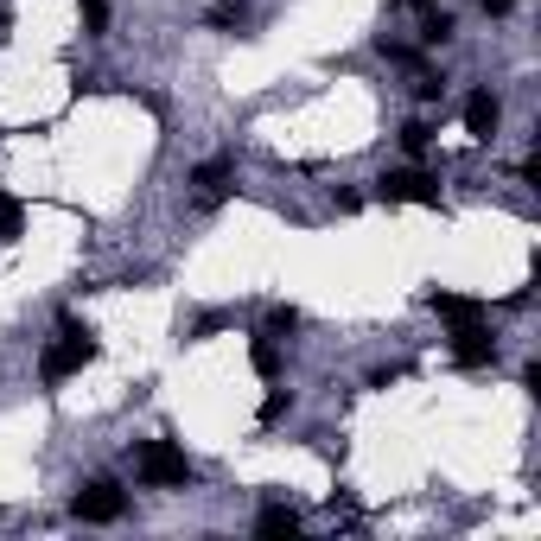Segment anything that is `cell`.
<instances>
[{
  "label": "cell",
  "instance_id": "cell-1",
  "mask_svg": "<svg viewBox=\"0 0 541 541\" xmlns=\"http://www.w3.org/2000/svg\"><path fill=\"white\" fill-rule=\"evenodd\" d=\"M96 351H102L96 331H90V325H77V319H64V331L45 344V357H39V376H45V382H71L83 363H96Z\"/></svg>",
  "mask_w": 541,
  "mask_h": 541
},
{
  "label": "cell",
  "instance_id": "cell-2",
  "mask_svg": "<svg viewBox=\"0 0 541 541\" xmlns=\"http://www.w3.org/2000/svg\"><path fill=\"white\" fill-rule=\"evenodd\" d=\"M134 471H141V484H153V491H185L191 484V459L172 440H147L141 459H134Z\"/></svg>",
  "mask_w": 541,
  "mask_h": 541
},
{
  "label": "cell",
  "instance_id": "cell-3",
  "mask_svg": "<svg viewBox=\"0 0 541 541\" xmlns=\"http://www.w3.org/2000/svg\"><path fill=\"white\" fill-rule=\"evenodd\" d=\"M376 191H382V204H427V211H440V185H433L421 166L382 172V179H376Z\"/></svg>",
  "mask_w": 541,
  "mask_h": 541
},
{
  "label": "cell",
  "instance_id": "cell-4",
  "mask_svg": "<svg viewBox=\"0 0 541 541\" xmlns=\"http://www.w3.org/2000/svg\"><path fill=\"white\" fill-rule=\"evenodd\" d=\"M121 510H128V497H121V484H83V491L71 497V516L77 522H121Z\"/></svg>",
  "mask_w": 541,
  "mask_h": 541
},
{
  "label": "cell",
  "instance_id": "cell-5",
  "mask_svg": "<svg viewBox=\"0 0 541 541\" xmlns=\"http://www.w3.org/2000/svg\"><path fill=\"white\" fill-rule=\"evenodd\" d=\"M452 357L465 363V370H484V363H497V338L484 331V319H471L452 331Z\"/></svg>",
  "mask_w": 541,
  "mask_h": 541
},
{
  "label": "cell",
  "instance_id": "cell-6",
  "mask_svg": "<svg viewBox=\"0 0 541 541\" xmlns=\"http://www.w3.org/2000/svg\"><path fill=\"white\" fill-rule=\"evenodd\" d=\"M497 121H503V102H497L491 90H471V96H465V134H471V141H491Z\"/></svg>",
  "mask_w": 541,
  "mask_h": 541
},
{
  "label": "cell",
  "instance_id": "cell-7",
  "mask_svg": "<svg viewBox=\"0 0 541 541\" xmlns=\"http://www.w3.org/2000/svg\"><path fill=\"white\" fill-rule=\"evenodd\" d=\"M427 306L440 312V319H452V325H471V319H484V312H491L484 300H471V293H446V287H433Z\"/></svg>",
  "mask_w": 541,
  "mask_h": 541
},
{
  "label": "cell",
  "instance_id": "cell-8",
  "mask_svg": "<svg viewBox=\"0 0 541 541\" xmlns=\"http://www.w3.org/2000/svg\"><path fill=\"white\" fill-rule=\"evenodd\" d=\"M230 160H204L198 166V179H191V185H198V204H223V191H230Z\"/></svg>",
  "mask_w": 541,
  "mask_h": 541
},
{
  "label": "cell",
  "instance_id": "cell-9",
  "mask_svg": "<svg viewBox=\"0 0 541 541\" xmlns=\"http://www.w3.org/2000/svg\"><path fill=\"white\" fill-rule=\"evenodd\" d=\"M255 529H261V535H268V541H281V535H300V516H293V510H287V503H268V510H261V516H255Z\"/></svg>",
  "mask_w": 541,
  "mask_h": 541
},
{
  "label": "cell",
  "instance_id": "cell-10",
  "mask_svg": "<svg viewBox=\"0 0 541 541\" xmlns=\"http://www.w3.org/2000/svg\"><path fill=\"white\" fill-rule=\"evenodd\" d=\"M249 363H255V376H274V370H281V338L261 331V338L249 344Z\"/></svg>",
  "mask_w": 541,
  "mask_h": 541
},
{
  "label": "cell",
  "instance_id": "cell-11",
  "mask_svg": "<svg viewBox=\"0 0 541 541\" xmlns=\"http://www.w3.org/2000/svg\"><path fill=\"white\" fill-rule=\"evenodd\" d=\"M20 230H26L20 198H0V242H20Z\"/></svg>",
  "mask_w": 541,
  "mask_h": 541
},
{
  "label": "cell",
  "instance_id": "cell-12",
  "mask_svg": "<svg viewBox=\"0 0 541 541\" xmlns=\"http://www.w3.org/2000/svg\"><path fill=\"white\" fill-rule=\"evenodd\" d=\"M77 13H83V32H102V26H109V0H77Z\"/></svg>",
  "mask_w": 541,
  "mask_h": 541
},
{
  "label": "cell",
  "instance_id": "cell-13",
  "mask_svg": "<svg viewBox=\"0 0 541 541\" xmlns=\"http://www.w3.org/2000/svg\"><path fill=\"white\" fill-rule=\"evenodd\" d=\"M401 147H408V153H427V147H433V128H427V121H408V128H401Z\"/></svg>",
  "mask_w": 541,
  "mask_h": 541
},
{
  "label": "cell",
  "instance_id": "cell-14",
  "mask_svg": "<svg viewBox=\"0 0 541 541\" xmlns=\"http://www.w3.org/2000/svg\"><path fill=\"white\" fill-rule=\"evenodd\" d=\"M268 331H274V338H287V331H300V312H293V306H274V312H268Z\"/></svg>",
  "mask_w": 541,
  "mask_h": 541
},
{
  "label": "cell",
  "instance_id": "cell-15",
  "mask_svg": "<svg viewBox=\"0 0 541 541\" xmlns=\"http://www.w3.org/2000/svg\"><path fill=\"white\" fill-rule=\"evenodd\" d=\"M281 414H287V395H281V389H274L268 401H261V421H281Z\"/></svg>",
  "mask_w": 541,
  "mask_h": 541
},
{
  "label": "cell",
  "instance_id": "cell-16",
  "mask_svg": "<svg viewBox=\"0 0 541 541\" xmlns=\"http://www.w3.org/2000/svg\"><path fill=\"white\" fill-rule=\"evenodd\" d=\"M516 7V0H484V13H510Z\"/></svg>",
  "mask_w": 541,
  "mask_h": 541
}]
</instances>
